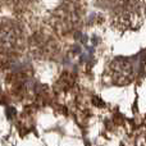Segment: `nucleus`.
<instances>
[{
	"mask_svg": "<svg viewBox=\"0 0 146 146\" xmlns=\"http://www.w3.org/2000/svg\"><path fill=\"white\" fill-rule=\"evenodd\" d=\"M144 18L145 5L141 0H122L113 13L114 23L123 28H139Z\"/></svg>",
	"mask_w": 146,
	"mask_h": 146,
	"instance_id": "1",
	"label": "nucleus"
},
{
	"mask_svg": "<svg viewBox=\"0 0 146 146\" xmlns=\"http://www.w3.org/2000/svg\"><path fill=\"white\" fill-rule=\"evenodd\" d=\"M56 25L60 28L69 31L74 28L76 25H78V21L81 18V10L78 3L68 1L64 5H62L58 10H56Z\"/></svg>",
	"mask_w": 146,
	"mask_h": 146,
	"instance_id": "2",
	"label": "nucleus"
},
{
	"mask_svg": "<svg viewBox=\"0 0 146 146\" xmlns=\"http://www.w3.org/2000/svg\"><path fill=\"white\" fill-rule=\"evenodd\" d=\"M110 77L117 85H126L133 80V66L127 59H115L110 64Z\"/></svg>",
	"mask_w": 146,
	"mask_h": 146,
	"instance_id": "3",
	"label": "nucleus"
},
{
	"mask_svg": "<svg viewBox=\"0 0 146 146\" xmlns=\"http://www.w3.org/2000/svg\"><path fill=\"white\" fill-rule=\"evenodd\" d=\"M22 33L18 26L12 22L0 23V48L3 49H14L18 46Z\"/></svg>",
	"mask_w": 146,
	"mask_h": 146,
	"instance_id": "4",
	"label": "nucleus"
},
{
	"mask_svg": "<svg viewBox=\"0 0 146 146\" xmlns=\"http://www.w3.org/2000/svg\"><path fill=\"white\" fill-rule=\"evenodd\" d=\"M8 1L14 5H25V4H27V3H30L31 0H8Z\"/></svg>",
	"mask_w": 146,
	"mask_h": 146,
	"instance_id": "5",
	"label": "nucleus"
}]
</instances>
